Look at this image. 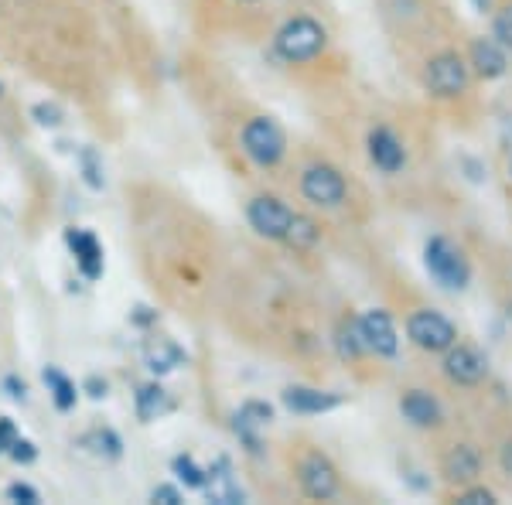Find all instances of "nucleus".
<instances>
[{"instance_id": "1", "label": "nucleus", "mask_w": 512, "mask_h": 505, "mask_svg": "<svg viewBox=\"0 0 512 505\" xmlns=\"http://www.w3.org/2000/svg\"><path fill=\"white\" fill-rule=\"evenodd\" d=\"M424 267L431 270V277L448 291H465L468 280H472V267H468L465 253L444 236L427 239L424 246Z\"/></svg>"}, {"instance_id": "2", "label": "nucleus", "mask_w": 512, "mask_h": 505, "mask_svg": "<svg viewBox=\"0 0 512 505\" xmlns=\"http://www.w3.org/2000/svg\"><path fill=\"white\" fill-rule=\"evenodd\" d=\"M328 31L315 18H294L277 31V52L287 62H311L325 52Z\"/></svg>"}, {"instance_id": "3", "label": "nucleus", "mask_w": 512, "mask_h": 505, "mask_svg": "<svg viewBox=\"0 0 512 505\" xmlns=\"http://www.w3.org/2000/svg\"><path fill=\"white\" fill-rule=\"evenodd\" d=\"M243 151L253 164H260V168H274V164L284 161V151H287L284 130L267 117L250 120L243 127Z\"/></svg>"}, {"instance_id": "4", "label": "nucleus", "mask_w": 512, "mask_h": 505, "mask_svg": "<svg viewBox=\"0 0 512 505\" xmlns=\"http://www.w3.org/2000/svg\"><path fill=\"white\" fill-rule=\"evenodd\" d=\"M301 192L311 205H321V209H335V205L345 202L349 195V185H345L342 171H335L332 164H311L301 175Z\"/></svg>"}, {"instance_id": "5", "label": "nucleus", "mask_w": 512, "mask_h": 505, "mask_svg": "<svg viewBox=\"0 0 512 505\" xmlns=\"http://www.w3.org/2000/svg\"><path fill=\"white\" fill-rule=\"evenodd\" d=\"M407 335H410V342H414L417 349H424V352H448L451 345L458 342V331H454V325L437 311L410 314Z\"/></svg>"}, {"instance_id": "6", "label": "nucleus", "mask_w": 512, "mask_h": 505, "mask_svg": "<svg viewBox=\"0 0 512 505\" xmlns=\"http://www.w3.org/2000/svg\"><path fill=\"white\" fill-rule=\"evenodd\" d=\"M246 219H250V226L260 236L287 239V233H291V222H294V212L287 209L280 198L260 195V198H253V202H250V209H246Z\"/></svg>"}, {"instance_id": "7", "label": "nucleus", "mask_w": 512, "mask_h": 505, "mask_svg": "<svg viewBox=\"0 0 512 505\" xmlns=\"http://www.w3.org/2000/svg\"><path fill=\"white\" fill-rule=\"evenodd\" d=\"M427 89L441 99H454L468 89V65L458 55H437L427 62Z\"/></svg>"}, {"instance_id": "8", "label": "nucleus", "mask_w": 512, "mask_h": 505, "mask_svg": "<svg viewBox=\"0 0 512 505\" xmlns=\"http://www.w3.org/2000/svg\"><path fill=\"white\" fill-rule=\"evenodd\" d=\"M301 488L304 495H311L318 502H328L338 495V471L325 454H308L301 461Z\"/></svg>"}, {"instance_id": "9", "label": "nucleus", "mask_w": 512, "mask_h": 505, "mask_svg": "<svg viewBox=\"0 0 512 505\" xmlns=\"http://www.w3.org/2000/svg\"><path fill=\"white\" fill-rule=\"evenodd\" d=\"M444 372H448L451 383L475 386L489 376V362H485V355L472 349V345H451L448 359H444Z\"/></svg>"}, {"instance_id": "10", "label": "nucleus", "mask_w": 512, "mask_h": 505, "mask_svg": "<svg viewBox=\"0 0 512 505\" xmlns=\"http://www.w3.org/2000/svg\"><path fill=\"white\" fill-rule=\"evenodd\" d=\"M359 328H362V338H366L369 352L376 355H396L400 349V338H396V328H393V318L386 311H366L359 318Z\"/></svg>"}, {"instance_id": "11", "label": "nucleus", "mask_w": 512, "mask_h": 505, "mask_svg": "<svg viewBox=\"0 0 512 505\" xmlns=\"http://www.w3.org/2000/svg\"><path fill=\"white\" fill-rule=\"evenodd\" d=\"M444 468V478L454 485H472L482 471V454H478L475 444H454L441 461Z\"/></svg>"}, {"instance_id": "12", "label": "nucleus", "mask_w": 512, "mask_h": 505, "mask_svg": "<svg viewBox=\"0 0 512 505\" xmlns=\"http://www.w3.org/2000/svg\"><path fill=\"white\" fill-rule=\"evenodd\" d=\"M270 420H274V410H270L267 403H260V400H250V403H243L239 413L233 417V430L239 434V441H243L256 454V451H260V430L267 427Z\"/></svg>"}, {"instance_id": "13", "label": "nucleus", "mask_w": 512, "mask_h": 505, "mask_svg": "<svg viewBox=\"0 0 512 505\" xmlns=\"http://www.w3.org/2000/svg\"><path fill=\"white\" fill-rule=\"evenodd\" d=\"M369 157H373V164L379 171L396 175V171L403 168V161H407V151H403L400 137H396L393 130L376 127L373 134H369Z\"/></svg>"}, {"instance_id": "14", "label": "nucleus", "mask_w": 512, "mask_h": 505, "mask_svg": "<svg viewBox=\"0 0 512 505\" xmlns=\"http://www.w3.org/2000/svg\"><path fill=\"white\" fill-rule=\"evenodd\" d=\"M400 410L414 427H437L441 424V403H437L431 393H424V389H410V393H403Z\"/></svg>"}, {"instance_id": "15", "label": "nucleus", "mask_w": 512, "mask_h": 505, "mask_svg": "<svg viewBox=\"0 0 512 505\" xmlns=\"http://www.w3.org/2000/svg\"><path fill=\"white\" fill-rule=\"evenodd\" d=\"M335 393H321V389H308V386H287L284 389V407L294 413H328L338 407Z\"/></svg>"}, {"instance_id": "16", "label": "nucleus", "mask_w": 512, "mask_h": 505, "mask_svg": "<svg viewBox=\"0 0 512 505\" xmlns=\"http://www.w3.org/2000/svg\"><path fill=\"white\" fill-rule=\"evenodd\" d=\"M69 246H72V253H76V263H79V270L86 273L89 280H96L99 273H103V246L96 243V236L93 233H82V229H69Z\"/></svg>"}, {"instance_id": "17", "label": "nucleus", "mask_w": 512, "mask_h": 505, "mask_svg": "<svg viewBox=\"0 0 512 505\" xmlns=\"http://www.w3.org/2000/svg\"><path fill=\"white\" fill-rule=\"evenodd\" d=\"M472 65L482 79H499V76H506L509 62H506V52H502L499 41L478 38V41H472Z\"/></svg>"}, {"instance_id": "18", "label": "nucleus", "mask_w": 512, "mask_h": 505, "mask_svg": "<svg viewBox=\"0 0 512 505\" xmlns=\"http://www.w3.org/2000/svg\"><path fill=\"white\" fill-rule=\"evenodd\" d=\"M205 495H209V502H216V505H239V502L246 499L243 488L236 485V478L229 475L226 461H219V465L209 471V482H205Z\"/></svg>"}, {"instance_id": "19", "label": "nucleus", "mask_w": 512, "mask_h": 505, "mask_svg": "<svg viewBox=\"0 0 512 505\" xmlns=\"http://www.w3.org/2000/svg\"><path fill=\"white\" fill-rule=\"evenodd\" d=\"M181 359H185V352L178 349L171 338H147V345H144V362H147V369L151 372H158V376H164V372H171V369H178L181 366Z\"/></svg>"}, {"instance_id": "20", "label": "nucleus", "mask_w": 512, "mask_h": 505, "mask_svg": "<svg viewBox=\"0 0 512 505\" xmlns=\"http://www.w3.org/2000/svg\"><path fill=\"white\" fill-rule=\"evenodd\" d=\"M164 410H168V393H164L158 383L140 386V393H137V417L151 424V420H158Z\"/></svg>"}, {"instance_id": "21", "label": "nucleus", "mask_w": 512, "mask_h": 505, "mask_svg": "<svg viewBox=\"0 0 512 505\" xmlns=\"http://www.w3.org/2000/svg\"><path fill=\"white\" fill-rule=\"evenodd\" d=\"M362 352H369L366 338H362V328L359 321H342V328H338V355L342 359H359Z\"/></svg>"}, {"instance_id": "22", "label": "nucleus", "mask_w": 512, "mask_h": 505, "mask_svg": "<svg viewBox=\"0 0 512 505\" xmlns=\"http://www.w3.org/2000/svg\"><path fill=\"white\" fill-rule=\"evenodd\" d=\"M45 383H48V389H52L55 407H59V410L76 407V386H72L59 369H45Z\"/></svg>"}, {"instance_id": "23", "label": "nucleus", "mask_w": 512, "mask_h": 505, "mask_svg": "<svg viewBox=\"0 0 512 505\" xmlns=\"http://www.w3.org/2000/svg\"><path fill=\"white\" fill-rule=\"evenodd\" d=\"M171 468H175L178 482H185L188 488H205V482H209V471L198 468V461L192 454H178V458L171 461Z\"/></svg>"}, {"instance_id": "24", "label": "nucleus", "mask_w": 512, "mask_h": 505, "mask_svg": "<svg viewBox=\"0 0 512 505\" xmlns=\"http://www.w3.org/2000/svg\"><path fill=\"white\" fill-rule=\"evenodd\" d=\"M318 239V226L311 219H304V215H294L291 222V233H287V243L301 246V250H308V246H315Z\"/></svg>"}, {"instance_id": "25", "label": "nucleus", "mask_w": 512, "mask_h": 505, "mask_svg": "<svg viewBox=\"0 0 512 505\" xmlns=\"http://www.w3.org/2000/svg\"><path fill=\"white\" fill-rule=\"evenodd\" d=\"M79 164H82V178H86V185L99 192V188H103V164H99V157H96L93 147H82Z\"/></svg>"}, {"instance_id": "26", "label": "nucleus", "mask_w": 512, "mask_h": 505, "mask_svg": "<svg viewBox=\"0 0 512 505\" xmlns=\"http://www.w3.org/2000/svg\"><path fill=\"white\" fill-rule=\"evenodd\" d=\"M86 444H99L93 451L106 454V458H120V437L113 434V430H93V434L86 437Z\"/></svg>"}, {"instance_id": "27", "label": "nucleus", "mask_w": 512, "mask_h": 505, "mask_svg": "<svg viewBox=\"0 0 512 505\" xmlns=\"http://www.w3.org/2000/svg\"><path fill=\"white\" fill-rule=\"evenodd\" d=\"M495 41H499L502 48H512V4H506L495 14Z\"/></svg>"}, {"instance_id": "28", "label": "nucleus", "mask_w": 512, "mask_h": 505, "mask_svg": "<svg viewBox=\"0 0 512 505\" xmlns=\"http://www.w3.org/2000/svg\"><path fill=\"white\" fill-rule=\"evenodd\" d=\"M7 499L21 502V505H38V492L31 485H24V482H14L11 488H7Z\"/></svg>"}, {"instance_id": "29", "label": "nucleus", "mask_w": 512, "mask_h": 505, "mask_svg": "<svg viewBox=\"0 0 512 505\" xmlns=\"http://www.w3.org/2000/svg\"><path fill=\"white\" fill-rule=\"evenodd\" d=\"M11 458L18 461V465H31V461L38 458V451H35V444H31V441L18 437V441H14V447H11Z\"/></svg>"}, {"instance_id": "30", "label": "nucleus", "mask_w": 512, "mask_h": 505, "mask_svg": "<svg viewBox=\"0 0 512 505\" xmlns=\"http://www.w3.org/2000/svg\"><path fill=\"white\" fill-rule=\"evenodd\" d=\"M461 505H495V495L489 488H468V492H461Z\"/></svg>"}, {"instance_id": "31", "label": "nucleus", "mask_w": 512, "mask_h": 505, "mask_svg": "<svg viewBox=\"0 0 512 505\" xmlns=\"http://www.w3.org/2000/svg\"><path fill=\"white\" fill-rule=\"evenodd\" d=\"M14 441H18V430L7 417H0V454H11Z\"/></svg>"}, {"instance_id": "32", "label": "nucleus", "mask_w": 512, "mask_h": 505, "mask_svg": "<svg viewBox=\"0 0 512 505\" xmlns=\"http://www.w3.org/2000/svg\"><path fill=\"white\" fill-rule=\"evenodd\" d=\"M35 117H38V123H45V127H59V123H62V110H59V106L41 103V106H35Z\"/></svg>"}, {"instance_id": "33", "label": "nucleus", "mask_w": 512, "mask_h": 505, "mask_svg": "<svg viewBox=\"0 0 512 505\" xmlns=\"http://www.w3.org/2000/svg\"><path fill=\"white\" fill-rule=\"evenodd\" d=\"M151 499H154V502H161V505H178V502H181V495H178V488L158 485V488L151 492Z\"/></svg>"}, {"instance_id": "34", "label": "nucleus", "mask_w": 512, "mask_h": 505, "mask_svg": "<svg viewBox=\"0 0 512 505\" xmlns=\"http://www.w3.org/2000/svg\"><path fill=\"white\" fill-rule=\"evenodd\" d=\"M499 465H502V471H506V475H512V441L502 444V451H499Z\"/></svg>"}, {"instance_id": "35", "label": "nucleus", "mask_w": 512, "mask_h": 505, "mask_svg": "<svg viewBox=\"0 0 512 505\" xmlns=\"http://www.w3.org/2000/svg\"><path fill=\"white\" fill-rule=\"evenodd\" d=\"M7 389H11V396H14V400H24V393H28V386H24V383H18V379H7Z\"/></svg>"}]
</instances>
